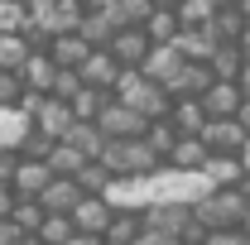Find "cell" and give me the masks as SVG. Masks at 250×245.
Segmentation results:
<instances>
[{"label":"cell","instance_id":"obj_32","mask_svg":"<svg viewBox=\"0 0 250 245\" xmlns=\"http://www.w3.org/2000/svg\"><path fill=\"white\" fill-rule=\"evenodd\" d=\"M77 87H82V72H77V67H58V77H53V96H62V101H67Z\"/></svg>","mask_w":250,"mask_h":245},{"label":"cell","instance_id":"obj_22","mask_svg":"<svg viewBox=\"0 0 250 245\" xmlns=\"http://www.w3.org/2000/svg\"><path fill=\"white\" fill-rule=\"evenodd\" d=\"M62 140H67V144H77L87 159H96V154H101V144H106V135H101V125H96V121H72Z\"/></svg>","mask_w":250,"mask_h":245},{"label":"cell","instance_id":"obj_1","mask_svg":"<svg viewBox=\"0 0 250 245\" xmlns=\"http://www.w3.org/2000/svg\"><path fill=\"white\" fill-rule=\"evenodd\" d=\"M111 96H121L125 106H135V111H140V116H149V121L168 116V106H173V92H168L164 82H154V77H145L140 67H125Z\"/></svg>","mask_w":250,"mask_h":245},{"label":"cell","instance_id":"obj_20","mask_svg":"<svg viewBox=\"0 0 250 245\" xmlns=\"http://www.w3.org/2000/svg\"><path fill=\"white\" fill-rule=\"evenodd\" d=\"M178 29H183V20H178V10H173V5H154V10H149V20H145L149 43H168Z\"/></svg>","mask_w":250,"mask_h":245},{"label":"cell","instance_id":"obj_3","mask_svg":"<svg viewBox=\"0 0 250 245\" xmlns=\"http://www.w3.org/2000/svg\"><path fill=\"white\" fill-rule=\"evenodd\" d=\"M111 173H145V168H154L159 154L149 149V140L145 135H116V140H106L101 154H96Z\"/></svg>","mask_w":250,"mask_h":245},{"label":"cell","instance_id":"obj_5","mask_svg":"<svg viewBox=\"0 0 250 245\" xmlns=\"http://www.w3.org/2000/svg\"><path fill=\"white\" fill-rule=\"evenodd\" d=\"M140 221H145V231H164V236H178V241L188 236V226H197L192 212H188V202H154V207H140Z\"/></svg>","mask_w":250,"mask_h":245},{"label":"cell","instance_id":"obj_27","mask_svg":"<svg viewBox=\"0 0 250 245\" xmlns=\"http://www.w3.org/2000/svg\"><path fill=\"white\" fill-rule=\"evenodd\" d=\"M145 140H149V149H154L159 159H168L173 140H178V130H173V121H168V116H159V121H149V125H145Z\"/></svg>","mask_w":250,"mask_h":245},{"label":"cell","instance_id":"obj_28","mask_svg":"<svg viewBox=\"0 0 250 245\" xmlns=\"http://www.w3.org/2000/svg\"><path fill=\"white\" fill-rule=\"evenodd\" d=\"M24 53H29V39H24V34L0 29V67H20V62H24Z\"/></svg>","mask_w":250,"mask_h":245},{"label":"cell","instance_id":"obj_15","mask_svg":"<svg viewBox=\"0 0 250 245\" xmlns=\"http://www.w3.org/2000/svg\"><path fill=\"white\" fill-rule=\"evenodd\" d=\"M20 77H24V87L29 92H53V77H58V62L48 58V53H24V62H20Z\"/></svg>","mask_w":250,"mask_h":245},{"label":"cell","instance_id":"obj_40","mask_svg":"<svg viewBox=\"0 0 250 245\" xmlns=\"http://www.w3.org/2000/svg\"><path fill=\"white\" fill-rule=\"evenodd\" d=\"M149 5H178V0H149Z\"/></svg>","mask_w":250,"mask_h":245},{"label":"cell","instance_id":"obj_13","mask_svg":"<svg viewBox=\"0 0 250 245\" xmlns=\"http://www.w3.org/2000/svg\"><path fill=\"white\" fill-rule=\"evenodd\" d=\"M241 87H236V77H212V87L202 92V106H207V116H236L241 111Z\"/></svg>","mask_w":250,"mask_h":245},{"label":"cell","instance_id":"obj_35","mask_svg":"<svg viewBox=\"0 0 250 245\" xmlns=\"http://www.w3.org/2000/svg\"><path fill=\"white\" fill-rule=\"evenodd\" d=\"M10 207H15V187L10 178H0V216H10Z\"/></svg>","mask_w":250,"mask_h":245},{"label":"cell","instance_id":"obj_30","mask_svg":"<svg viewBox=\"0 0 250 245\" xmlns=\"http://www.w3.org/2000/svg\"><path fill=\"white\" fill-rule=\"evenodd\" d=\"M0 29L24 34L29 29V5H24V0H0Z\"/></svg>","mask_w":250,"mask_h":245},{"label":"cell","instance_id":"obj_8","mask_svg":"<svg viewBox=\"0 0 250 245\" xmlns=\"http://www.w3.org/2000/svg\"><path fill=\"white\" fill-rule=\"evenodd\" d=\"M183 62H188V58H183V48H178V43L168 39V43H149V53H145V62H140V72L168 87V82H173V77L183 72Z\"/></svg>","mask_w":250,"mask_h":245},{"label":"cell","instance_id":"obj_7","mask_svg":"<svg viewBox=\"0 0 250 245\" xmlns=\"http://www.w3.org/2000/svg\"><path fill=\"white\" fill-rule=\"evenodd\" d=\"M77 72H82V82L87 87H101V92H116V82H121L125 62L111 53V48H92L87 58L77 62Z\"/></svg>","mask_w":250,"mask_h":245},{"label":"cell","instance_id":"obj_19","mask_svg":"<svg viewBox=\"0 0 250 245\" xmlns=\"http://www.w3.org/2000/svg\"><path fill=\"white\" fill-rule=\"evenodd\" d=\"M29 116L20 111V106H0V154H10V149H20L24 144V135H29Z\"/></svg>","mask_w":250,"mask_h":245},{"label":"cell","instance_id":"obj_31","mask_svg":"<svg viewBox=\"0 0 250 245\" xmlns=\"http://www.w3.org/2000/svg\"><path fill=\"white\" fill-rule=\"evenodd\" d=\"M20 96H24L20 67H0V106H20Z\"/></svg>","mask_w":250,"mask_h":245},{"label":"cell","instance_id":"obj_23","mask_svg":"<svg viewBox=\"0 0 250 245\" xmlns=\"http://www.w3.org/2000/svg\"><path fill=\"white\" fill-rule=\"evenodd\" d=\"M43 159H48V168H53V173H67V178L87 163V154L77 149V144H67V140H53V149L43 154Z\"/></svg>","mask_w":250,"mask_h":245},{"label":"cell","instance_id":"obj_25","mask_svg":"<svg viewBox=\"0 0 250 245\" xmlns=\"http://www.w3.org/2000/svg\"><path fill=\"white\" fill-rule=\"evenodd\" d=\"M43 216H48V212H43V202H39V197H15V207H10V221H15L24 236L39 231V221H43Z\"/></svg>","mask_w":250,"mask_h":245},{"label":"cell","instance_id":"obj_6","mask_svg":"<svg viewBox=\"0 0 250 245\" xmlns=\"http://www.w3.org/2000/svg\"><path fill=\"white\" fill-rule=\"evenodd\" d=\"M197 135L207 140V149H212V154H241L250 130L236 121V116H207V125H202Z\"/></svg>","mask_w":250,"mask_h":245},{"label":"cell","instance_id":"obj_16","mask_svg":"<svg viewBox=\"0 0 250 245\" xmlns=\"http://www.w3.org/2000/svg\"><path fill=\"white\" fill-rule=\"evenodd\" d=\"M168 121H173L178 135H197V130L207 125V106H202V96H173Z\"/></svg>","mask_w":250,"mask_h":245},{"label":"cell","instance_id":"obj_14","mask_svg":"<svg viewBox=\"0 0 250 245\" xmlns=\"http://www.w3.org/2000/svg\"><path fill=\"white\" fill-rule=\"evenodd\" d=\"M202 173H207L217 187H241L246 183V159H241V154H207Z\"/></svg>","mask_w":250,"mask_h":245},{"label":"cell","instance_id":"obj_29","mask_svg":"<svg viewBox=\"0 0 250 245\" xmlns=\"http://www.w3.org/2000/svg\"><path fill=\"white\" fill-rule=\"evenodd\" d=\"M72 178H77V183H82V192H101V187L111 183V168H106V163H101V159H87V163H82V168H77V173H72Z\"/></svg>","mask_w":250,"mask_h":245},{"label":"cell","instance_id":"obj_18","mask_svg":"<svg viewBox=\"0 0 250 245\" xmlns=\"http://www.w3.org/2000/svg\"><path fill=\"white\" fill-rule=\"evenodd\" d=\"M140 231H145V221L135 207H116L111 221H106V245H135L140 241Z\"/></svg>","mask_w":250,"mask_h":245},{"label":"cell","instance_id":"obj_11","mask_svg":"<svg viewBox=\"0 0 250 245\" xmlns=\"http://www.w3.org/2000/svg\"><path fill=\"white\" fill-rule=\"evenodd\" d=\"M106 48H111L125 67H140L145 53H149V34H145V24H125V29L111 34V43H106Z\"/></svg>","mask_w":250,"mask_h":245},{"label":"cell","instance_id":"obj_36","mask_svg":"<svg viewBox=\"0 0 250 245\" xmlns=\"http://www.w3.org/2000/svg\"><path fill=\"white\" fill-rule=\"evenodd\" d=\"M236 87H241V92H246V96H250V58H246V62H241V72H236Z\"/></svg>","mask_w":250,"mask_h":245},{"label":"cell","instance_id":"obj_17","mask_svg":"<svg viewBox=\"0 0 250 245\" xmlns=\"http://www.w3.org/2000/svg\"><path fill=\"white\" fill-rule=\"evenodd\" d=\"M87 53H92V43H87V39H82L77 29L53 34V39H48V58L58 62V67H77V62L87 58Z\"/></svg>","mask_w":250,"mask_h":245},{"label":"cell","instance_id":"obj_39","mask_svg":"<svg viewBox=\"0 0 250 245\" xmlns=\"http://www.w3.org/2000/svg\"><path fill=\"white\" fill-rule=\"evenodd\" d=\"M77 5H82V10H96V5H106V0H77Z\"/></svg>","mask_w":250,"mask_h":245},{"label":"cell","instance_id":"obj_12","mask_svg":"<svg viewBox=\"0 0 250 245\" xmlns=\"http://www.w3.org/2000/svg\"><path fill=\"white\" fill-rule=\"evenodd\" d=\"M77 197H82V183L77 178H67V173H53L43 192H39V202H43V212H72L77 207Z\"/></svg>","mask_w":250,"mask_h":245},{"label":"cell","instance_id":"obj_33","mask_svg":"<svg viewBox=\"0 0 250 245\" xmlns=\"http://www.w3.org/2000/svg\"><path fill=\"white\" fill-rule=\"evenodd\" d=\"M15 241H24V231H20L10 216H0V245H15Z\"/></svg>","mask_w":250,"mask_h":245},{"label":"cell","instance_id":"obj_37","mask_svg":"<svg viewBox=\"0 0 250 245\" xmlns=\"http://www.w3.org/2000/svg\"><path fill=\"white\" fill-rule=\"evenodd\" d=\"M236 121H241V125L250 130V96H241V111H236Z\"/></svg>","mask_w":250,"mask_h":245},{"label":"cell","instance_id":"obj_38","mask_svg":"<svg viewBox=\"0 0 250 245\" xmlns=\"http://www.w3.org/2000/svg\"><path fill=\"white\" fill-rule=\"evenodd\" d=\"M241 159H246V173H250V135H246V149H241Z\"/></svg>","mask_w":250,"mask_h":245},{"label":"cell","instance_id":"obj_34","mask_svg":"<svg viewBox=\"0 0 250 245\" xmlns=\"http://www.w3.org/2000/svg\"><path fill=\"white\" fill-rule=\"evenodd\" d=\"M62 245H106V236H92V231H72Z\"/></svg>","mask_w":250,"mask_h":245},{"label":"cell","instance_id":"obj_41","mask_svg":"<svg viewBox=\"0 0 250 245\" xmlns=\"http://www.w3.org/2000/svg\"><path fill=\"white\" fill-rule=\"evenodd\" d=\"M183 245H188V241H183ZM202 245H207V241H202Z\"/></svg>","mask_w":250,"mask_h":245},{"label":"cell","instance_id":"obj_10","mask_svg":"<svg viewBox=\"0 0 250 245\" xmlns=\"http://www.w3.org/2000/svg\"><path fill=\"white\" fill-rule=\"evenodd\" d=\"M111 212H116V207H111L101 192H82V197H77V207H72L67 216H72V226H77V231L106 236V221H111Z\"/></svg>","mask_w":250,"mask_h":245},{"label":"cell","instance_id":"obj_9","mask_svg":"<svg viewBox=\"0 0 250 245\" xmlns=\"http://www.w3.org/2000/svg\"><path fill=\"white\" fill-rule=\"evenodd\" d=\"M48 178H53L48 159H34V154H20V159H15V173H10V187H15V197H39Z\"/></svg>","mask_w":250,"mask_h":245},{"label":"cell","instance_id":"obj_4","mask_svg":"<svg viewBox=\"0 0 250 245\" xmlns=\"http://www.w3.org/2000/svg\"><path fill=\"white\" fill-rule=\"evenodd\" d=\"M92 121L101 125V135H106V140H116V135H145L149 116H140L135 106H125L121 96H106V101H101V111H96Z\"/></svg>","mask_w":250,"mask_h":245},{"label":"cell","instance_id":"obj_21","mask_svg":"<svg viewBox=\"0 0 250 245\" xmlns=\"http://www.w3.org/2000/svg\"><path fill=\"white\" fill-rule=\"evenodd\" d=\"M207 140H202V135H178V140H173V149H168V159H173V163H178V168H202V163H207Z\"/></svg>","mask_w":250,"mask_h":245},{"label":"cell","instance_id":"obj_26","mask_svg":"<svg viewBox=\"0 0 250 245\" xmlns=\"http://www.w3.org/2000/svg\"><path fill=\"white\" fill-rule=\"evenodd\" d=\"M106 96H111V92H101V87H87V82H82L77 92L67 96V106H72V116H77V121H92L96 111H101V101H106Z\"/></svg>","mask_w":250,"mask_h":245},{"label":"cell","instance_id":"obj_2","mask_svg":"<svg viewBox=\"0 0 250 245\" xmlns=\"http://www.w3.org/2000/svg\"><path fill=\"white\" fill-rule=\"evenodd\" d=\"M188 212H192V221H197L202 231H221V226H241V216L250 212V202L241 197V187H212V192H202Z\"/></svg>","mask_w":250,"mask_h":245},{"label":"cell","instance_id":"obj_24","mask_svg":"<svg viewBox=\"0 0 250 245\" xmlns=\"http://www.w3.org/2000/svg\"><path fill=\"white\" fill-rule=\"evenodd\" d=\"M77 226H72V216L67 212H48L43 221H39V231H34V241H43V245H62L67 236H72Z\"/></svg>","mask_w":250,"mask_h":245}]
</instances>
